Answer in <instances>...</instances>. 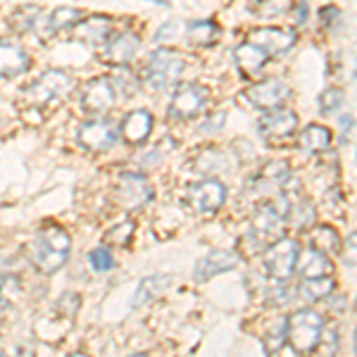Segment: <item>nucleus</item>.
<instances>
[{
  "mask_svg": "<svg viewBox=\"0 0 357 357\" xmlns=\"http://www.w3.org/2000/svg\"><path fill=\"white\" fill-rule=\"evenodd\" d=\"M69 250H72L69 234L57 224H48L33 236L31 245H29V257L36 264L38 272L55 274L69 260Z\"/></svg>",
  "mask_w": 357,
  "mask_h": 357,
  "instance_id": "1",
  "label": "nucleus"
},
{
  "mask_svg": "<svg viewBox=\"0 0 357 357\" xmlns=\"http://www.w3.org/2000/svg\"><path fill=\"white\" fill-rule=\"evenodd\" d=\"M324 319L314 310H298L291 317H286V341L291 348L301 355H307L319 345Z\"/></svg>",
  "mask_w": 357,
  "mask_h": 357,
  "instance_id": "2",
  "label": "nucleus"
},
{
  "mask_svg": "<svg viewBox=\"0 0 357 357\" xmlns=\"http://www.w3.org/2000/svg\"><path fill=\"white\" fill-rule=\"evenodd\" d=\"M183 67H186V62L174 50L169 48L155 50L146 62V84L153 91H169L172 86H176Z\"/></svg>",
  "mask_w": 357,
  "mask_h": 357,
  "instance_id": "3",
  "label": "nucleus"
},
{
  "mask_svg": "<svg viewBox=\"0 0 357 357\" xmlns=\"http://www.w3.org/2000/svg\"><path fill=\"white\" fill-rule=\"evenodd\" d=\"M286 215H289V200H276V203L269 200V203L260 205V210L252 217L250 234L245 236V241H252V248H255L252 252L262 250L272 241V236L281 231Z\"/></svg>",
  "mask_w": 357,
  "mask_h": 357,
  "instance_id": "4",
  "label": "nucleus"
},
{
  "mask_svg": "<svg viewBox=\"0 0 357 357\" xmlns=\"http://www.w3.org/2000/svg\"><path fill=\"white\" fill-rule=\"evenodd\" d=\"M298 255H301V243L296 238H279L267 248L264 269L276 281H289L296 274Z\"/></svg>",
  "mask_w": 357,
  "mask_h": 357,
  "instance_id": "5",
  "label": "nucleus"
},
{
  "mask_svg": "<svg viewBox=\"0 0 357 357\" xmlns=\"http://www.w3.org/2000/svg\"><path fill=\"white\" fill-rule=\"evenodd\" d=\"M72 77L67 72H60V69H48L43 77H38L29 89L24 91V96L36 105H43V102L53 100V98H62L72 91Z\"/></svg>",
  "mask_w": 357,
  "mask_h": 357,
  "instance_id": "6",
  "label": "nucleus"
},
{
  "mask_svg": "<svg viewBox=\"0 0 357 357\" xmlns=\"http://www.w3.org/2000/svg\"><path fill=\"white\" fill-rule=\"evenodd\" d=\"M210 91L203 84H181L172 96L169 102V117L172 119H191L205 107Z\"/></svg>",
  "mask_w": 357,
  "mask_h": 357,
  "instance_id": "7",
  "label": "nucleus"
},
{
  "mask_svg": "<svg viewBox=\"0 0 357 357\" xmlns=\"http://www.w3.org/2000/svg\"><path fill=\"white\" fill-rule=\"evenodd\" d=\"M245 98L252 107L257 110H279L286 100L291 98V89L286 82L281 79H264V82L252 84L250 89L245 91Z\"/></svg>",
  "mask_w": 357,
  "mask_h": 357,
  "instance_id": "8",
  "label": "nucleus"
},
{
  "mask_svg": "<svg viewBox=\"0 0 357 357\" xmlns=\"http://www.w3.org/2000/svg\"><path fill=\"white\" fill-rule=\"evenodd\" d=\"M298 41V33L293 29H281V26H260L255 31H250L248 43L260 48L264 55H279L291 50Z\"/></svg>",
  "mask_w": 357,
  "mask_h": 357,
  "instance_id": "9",
  "label": "nucleus"
},
{
  "mask_svg": "<svg viewBox=\"0 0 357 357\" xmlns=\"http://www.w3.org/2000/svg\"><path fill=\"white\" fill-rule=\"evenodd\" d=\"M298 129V114L293 110H269L264 117H260L257 122V134H260L264 141H272V143H279V141H286L296 134Z\"/></svg>",
  "mask_w": 357,
  "mask_h": 357,
  "instance_id": "10",
  "label": "nucleus"
},
{
  "mask_svg": "<svg viewBox=\"0 0 357 357\" xmlns=\"http://www.w3.org/2000/svg\"><path fill=\"white\" fill-rule=\"evenodd\" d=\"M224 200H227V188L217 178H203L188 188V203L195 212H203V215L217 212L224 205Z\"/></svg>",
  "mask_w": 357,
  "mask_h": 357,
  "instance_id": "11",
  "label": "nucleus"
},
{
  "mask_svg": "<svg viewBox=\"0 0 357 357\" xmlns=\"http://www.w3.org/2000/svg\"><path fill=\"white\" fill-rule=\"evenodd\" d=\"M119 129L110 119H93L79 129V143L89 151H107L117 143Z\"/></svg>",
  "mask_w": 357,
  "mask_h": 357,
  "instance_id": "12",
  "label": "nucleus"
},
{
  "mask_svg": "<svg viewBox=\"0 0 357 357\" xmlns=\"http://www.w3.org/2000/svg\"><path fill=\"white\" fill-rule=\"evenodd\" d=\"M114 100H117V93H114V86L110 79H93V82L84 86L82 107L86 112L102 114L114 105Z\"/></svg>",
  "mask_w": 357,
  "mask_h": 357,
  "instance_id": "13",
  "label": "nucleus"
},
{
  "mask_svg": "<svg viewBox=\"0 0 357 357\" xmlns=\"http://www.w3.org/2000/svg\"><path fill=\"white\" fill-rule=\"evenodd\" d=\"M117 198L126 207H138L153 198V186L148 183L146 176L134 174V172H124L117 181Z\"/></svg>",
  "mask_w": 357,
  "mask_h": 357,
  "instance_id": "14",
  "label": "nucleus"
},
{
  "mask_svg": "<svg viewBox=\"0 0 357 357\" xmlns=\"http://www.w3.org/2000/svg\"><path fill=\"white\" fill-rule=\"evenodd\" d=\"M238 262H241L238 252H234V250H212V252H207L203 260H198L193 276H195V281H207V279H212L215 274H224V272H229V269L238 267Z\"/></svg>",
  "mask_w": 357,
  "mask_h": 357,
  "instance_id": "15",
  "label": "nucleus"
},
{
  "mask_svg": "<svg viewBox=\"0 0 357 357\" xmlns=\"http://www.w3.org/2000/svg\"><path fill=\"white\" fill-rule=\"evenodd\" d=\"M138 48H141V38H138L134 31H122L105 43V60L119 67L129 65L136 57Z\"/></svg>",
  "mask_w": 357,
  "mask_h": 357,
  "instance_id": "16",
  "label": "nucleus"
},
{
  "mask_svg": "<svg viewBox=\"0 0 357 357\" xmlns=\"http://www.w3.org/2000/svg\"><path fill=\"white\" fill-rule=\"evenodd\" d=\"M29 67H31V60L22 45L13 41H0V77L15 79L24 74Z\"/></svg>",
  "mask_w": 357,
  "mask_h": 357,
  "instance_id": "17",
  "label": "nucleus"
},
{
  "mask_svg": "<svg viewBox=\"0 0 357 357\" xmlns=\"http://www.w3.org/2000/svg\"><path fill=\"white\" fill-rule=\"evenodd\" d=\"M153 131V114L148 110H134L126 114V119L122 122V129H119V134L126 143H143L148 136H151Z\"/></svg>",
  "mask_w": 357,
  "mask_h": 357,
  "instance_id": "18",
  "label": "nucleus"
},
{
  "mask_svg": "<svg viewBox=\"0 0 357 357\" xmlns=\"http://www.w3.org/2000/svg\"><path fill=\"white\" fill-rule=\"evenodd\" d=\"M291 178V167L286 162H281V160H276V162H269L264 169L260 172V176L252 181V191L257 193H269V191H276V188H281L286 181Z\"/></svg>",
  "mask_w": 357,
  "mask_h": 357,
  "instance_id": "19",
  "label": "nucleus"
},
{
  "mask_svg": "<svg viewBox=\"0 0 357 357\" xmlns=\"http://www.w3.org/2000/svg\"><path fill=\"white\" fill-rule=\"evenodd\" d=\"M77 33L86 43H93V45L107 43V38H110V33H112V20L105 15H91L89 20L79 22Z\"/></svg>",
  "mask_w": 357,
  "mask_h": 357,
  "instance_id": "20",
  "label": "nucleus"
},
{
  "mask_svg": "<svg viewBox=\"0 0 357 357\" xmlns=\"http://www.w3.org/2000/svg\"><path fill=\"white\" fill-rule=\"evenodd\" d=\"M234 62H236V67H238V72L250 79L267 65V55H264L260 48H255V45L241 43V45H236V50H234Z\"/></svg>",
  "mask_w": 357,
  "mask_h": 357,
  "instance_id": "21",
  "label": "nucleus"
},
{
  "mask_svg": "<svg viewBox=\"0 0 357 357\" xmlns=\"http://www.w3.org/2000/svg\"><path fill=\"white\" fill-rule=\"evenodd\" d=\"M296 269L305 276V279H321V276H329L331 260L324 255V252L314 250V248H307V250L298 255Z\"/></svg>",
  "mask_w": 357,
  "mask_h": 357,
  "instance_id": "22",
  "label": "nucleus"
},
{
  "mask_svg": "<svg viewBox=\"0 0 357 357\" xmlns=\"http://www.w3.org/2000/svg\"><path fill=\"white\" fill-rule=\"evenodd\" d=\"M333 143V134L329 131V126L324 124H310L303 129L301 134V148L305 153L317 155V153H326Z\"/></svg>",
  "mask_w": 357,
  "mask_h": 357,
  "instance_id": "23",
  "label": "nucleus"
},
{
  "mask_svg": "<svg viewBox=\"0 0 357 357\" xmlns=\"http://www.w3.org/2000/svg\"><path fill=\"white\" fill-rule=\"evenodd\" d=\"M186 36H188V41H191L193 45H198V48H207V45L217 43V38L222 36V29L217 22H212V20L188 22Z\"/></svg>",
  "mask_w": 357,
  "mask_h": 357,
  "instance_id": "24",
  "label": "nucleus"
},
{
  "mask_svg": "<svg viewBox=\"0 0 357 357\" xmlns=\"http://www.w3.org/2000/svg\"><path fill=\"white\" fill-rule=\"evenodd\" d=\"M172 284V276L169 274H160V276H148L138 284V291L134 296V305H143L148 301H153L155 296H160L167 286Z\"/></svg>",
  "mask_w": 357,
  "mask_h": 357,
  "instance_id": "25",
  "label": "nucleus"
},
{
  "mask_svg": "<svg viewBox=\"0 0 357 357\" xmlns=\"http://www.w3.org/2000/svg\"><path fill=\"white\" fill-rule=\"evenodd\" d=\"M310 241H312L314 250L324 252L326 257L341 252V236H338L336 229H331V227H317Z\"/></svg>",
  "mask_w": 357,
  "mask_h": 357,
  "instance_id": "26",
  "label": "nucleus"
},
{
  "mask_svg": "<svg viewBox=\"0 0 357 357\" xmlns=\"http://www.w3.org/2000/svg\"><path fill=\"white\" fill-rule=\"evenodd\" d=\"M333 289H336V281L331 276H321V279H305L301 286V296L305 301H321V298H329Z\"/></svg>",
  "mask_w": 357,
  "mask_h": 357,
  "instance_id": "27",
  "label": "nucleus"
},
{
  "mask_svg": "<svg viewBox=\"0 0 357 357\" xmlns=\"http://www.w3.org/2000/svg\"><path fill=\"white\" fill-rule=\"evenodd\" d=\"M48 22V31H62V29H69L82 22V10L77 8H55L53 13L45 17Z\"/></svg>",
  "mask_w": 357,
  "mask_h": 357,
  "instance_id": "28",
  "label": "nucleus"
},
{
  "mask_svg": "<svg viewBox=\"0 0 357 357\" xmlns=\"http://www.w3.org/2000/svg\"><path fill=\"white\" fill-rule=\"evenodd\" d=\"M286 222H291L296 229H310V224H314V205L310 200H301L296 205H289Z\"/></svg>",
  "mask_w": 357,
  "mask_h": 357,
  "instance_id": "29",
  "label": "nucleus"
},
{
  "mask_svg": "<svg viewBox=\"0 0 357 357\" xmlns=\"http://www.w3.org/2000/svg\"><path fill=\"white\" fill-rule=\"evenodd\" d=\"M38 13H41V10L31 8V5H29V8H20L13 15V20H10V22H13V29H15V31H20V33L31 31V29L36 26V22H38Z\"/></svg>",
  "mask_w": 357,
  "mask_h": 357,
  "instance_id": "30",
  "label": "nucleus"
},
{
  "mask_svg": "<svg viewBox=\"0 0 357 357\" xmlns=\"http://www.w3.org/2000/svg\"><path fill=\"white\" fill-rule=\"evenodd\" d=\"M341 105H345L343 89H329V91H324V93H321V98H319V110L324 112V114L336 112Z\"/></svg>",
  "mask_w": 357,
  "mask_h": 357,
  "instance_id": "31",
  "label": "nucleus"
},
{
  "mask_svg": "<svg viewBox=\"0 0 357 357\" xmlns=\"http://www.w3.org/2000/svg\"><path fill=\"white\" fill-rule=\"evenodd\" d=\"M89 262L96 272H110V269H114V255L107 248H96V250H91Z\"/></svg>",
  "mask_w": 357,
  "mask_h": 357,
  "instance_id": "32",
  "label": "nucleus"
},
{
  "mask_svg": "<svg viewBox=\"0 0 357 357\" xmlns=\"http://www.w3.org/2000/svg\"><path fill=\"white\" fill-rule=\"evenodd\" d=\"M134 229H136L134 222H122L119 227H114L107 231V241L114 245H126L131 241V236H134Z\"/></svg>",
  "mask_w": 357,
  "mask_h": 357,
  "instance_id": "33",
  "label": "nucleus"
},
{
  "mask_svg": "<svg viewBox=\"0 0 357 357\" xmlns=\"http://www.w3.org/2000/svg\"><path fill=\"white\" fill-rule=\"evenodd\" d=\"M178 22H165L162 26L158 29V33H155V41H165V38H174L178 33Z\"/></svg>",
  "mask_w": 357,
  "mask_h": 357,
  "instance_id": "34",
  "label": "nucleus"
},
{
  "mask_svg": "<svg viewBox=\"0 0 357 357\" xmlns=\"http://www.w3.org/2000/svg\"><path fill=\"white\" fill-rule=\"evenodd\" d=\"M250 10H255V13H260V15H281V13H286V10H289V3H279V5L260 3V5H255V8H250Z\"/></svg>",
  "mask_w": 357,
  "mask_h": 357,
  "instance_id": "35",
  "label": "nucleus"
},
{
  "mask_svg": "<svg viewBox=\"0 0 357 357\" xmlns=\"http://www.w3.org/2000/svg\"><path fill=\"white\" fill-rule=\"evenodd\" d=\"M319 17L324 20V24H326V26H331V20H338V22H341V10L333 8V5H331V8H321V10H319Z\"/></svg>",
  "mask_w": 357,
  "mask_h": 357,
  "instance_id": "36",
  "label": "nucleus"
},
{
  "mask_svg": "<svg viewBox=\"0 0 357 357\" xmlns=\"http://www.w3.org/2000/svg\"><path fill=\"white\" fill-rule=\"evenodd\" d=\"M341 129L345 138H348V134L353 131V114H341Z\"/></svg>",
  "mask_w": 357,
  "mask_h": 357,
  "instance_id": "37",
  "label": "nucleus"
},
{
  "mask_svg": "<svg viewBox=\"0 0 357 357\" xmlns=\"http://www.w3.org/2000/svg\"><path fill=\"white\" fill-rule=\"evenodd\" d=\"M296 15H298V24H305V20H307V3H298Z\"/></svg>",
  "mask_w": 357,
  "mask_h": 357,
  "instance_id": "38",
  "label": "nucleus"
},
{
  "mask_svg": "<svg viewBox=\"0 0 357 357\" xmlns=\"http://www.w3.org/2000/svg\"><path fill=\"white\" fill-rule=\"evenodd\" d=\"M69 357H89L86 353H74V355H69Z\"/></svg>",
  "mask_w": 357,
  "mask_h": 357,
  "instance_id": "39",
  "label": "nucleus"
},
{
  "mask_svg": "<svg viewBox=\"0 0 357 357\" xmlns=\"http://www.w3.org/2000/svg\"><path fill=\"white\" fill-rule=\"evenodd\" d=\"M131 357H148V355H131Z\"/></svg>",
  "mask_w": 357,
  "mask_h": 357,
  "instance_id": "40",
  "label": "nucleus"
},
{
  "mask_svg": "<svg viewBox=\"0 0 357 357\" xmlns=\"http://www.w3.org/2000/svg\"><path fill=\"white\" fill-rule=\"evenodd\" d=\"M0 357H5V355H0Z\"/></svg>",
  "mask_w": 357,
  "mask_h": 357,
  "instance_id": "41",
  "label": "nucleus"
}]
</instances>
